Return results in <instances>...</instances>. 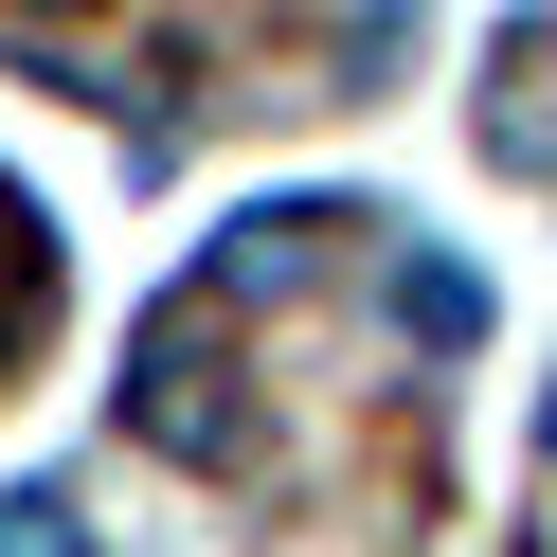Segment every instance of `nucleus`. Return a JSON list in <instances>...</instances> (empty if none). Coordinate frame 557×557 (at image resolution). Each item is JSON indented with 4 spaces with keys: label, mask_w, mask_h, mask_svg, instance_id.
Masks as SVG:
<instances>
[{
    "label": "nucleus",
    "mask_w": 557,
    "mask_h": 557,
    "mask_svg": "<svg viewBox=\"0 0 557 557\" xmlns=\"http://www.w3.org/2000/svg\"><path fill=\"white\" fill-rule=\"evenodd\" d=\"M126 432L181 449V468H234V396H216V306H145V342H126Z\"/></svg>",
    "instance_id": "obj_1"
},
{
    "label": "nucleus",
    "mask_w": 557,
    "mask_h": 557,
    "mask_svg": "<svg viewBox=\"0 0 557 557\" xmlns=\"http://www.w3.org/2000/svg\"><path fill=\"white\" fill-rule=\"evenodd\" d=\"M377 306H396V342H432V360H468V342H485V270H449V252H396V288H377Z\"/></svg>",
    "instance_id": "obj_2"
},
{
    "label": "nucleus",
    "mask_w": 557,
    "mask_h": 557,
    "mask_svg": "<svg viewBox=\"0 0 557 557\" xmlns=\"http://www.w3.org/2000/svg\"><path fill=\"white\" fill-rule=\"evenodd\" d=\"M0 557H90V521L54 504V485H18V504H0Z\"/></svg>",
    "instance_id": "obj_3"
},
{
    "label": "nucleus",
    "mask_w": 557,
    "mask_h": 557,
    "mask_svg": "<svg viewBox=\"0 0 557 557\" xmlns=\"http://www.w3.org/2000/svg\"><path fill=\"white\" fill-rule=\"evenodd\" d=\"M540 485H557V396H540Z\"/></svg>",
    "instance_id": "obj_4"
}]
</instances>
